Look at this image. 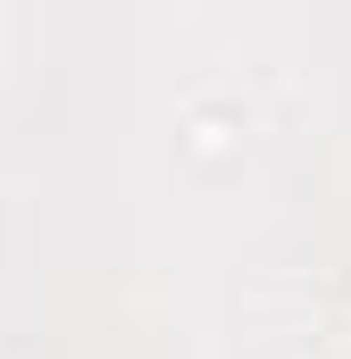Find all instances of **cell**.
<instances>
[]
</instances>
